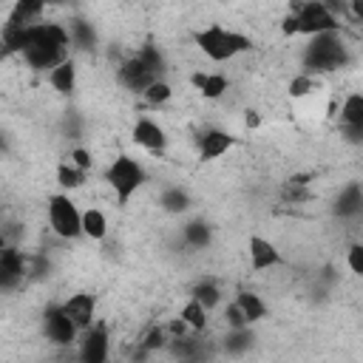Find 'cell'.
I'll use <instances>...</instances> for the list:
<instances>
[{"label":"cell","instance_id":"30bf717a","mask_svg":"<svg viewBox=\"0 0 363 363\" xmlns=\"http://www.w3.org/2000/svg\"><path fill=\"white\" fill-rule=\"evenodd\" d=\"M340 128H343V136L352 142V145H360L363 139V94H349L340 105Z\"/></svg>","mask_w":363,"mask_h":363},{"label":"cell","instance_id":"3957f363","mask_svg":"<svg viewBox=\"0 0 363 363\" xmlns=\"http://www.w3.org/2000/svg\"><path fill=\"white\" fill-rule=\"evenodd\" d=\"M193 43L199 45V51L213 60V62H227L244 51L252 48V40L241 31H233V28H224L221 23H210L204 28H199L193 34Z\"/></svg>","mask_w":363,"mask_h":363},{"label":"cell","instance_id":"4dcf8cb0","mask_svg":"<svg viewBox=\"0 0 363 363\" xmlns=\"http://www.w3.org/2000/svg\"><path fill=\"white\" fill-rule=\"evenodd\" d=\"M68 162H71V164H74L77 170H82V173H88V170L94 167V159H91V153H88L85 147H74V150H71V159H68Z\"/></svg>","mask_w":363,"mask_h":363},{"label":"cell","instance_id":"44dd1931","mask_svg":"<svg viewBox=\"0 0 363 363\" xmlns=\"http://www.w3.org/2000/svg\"><path fill=\"white\" fill-rule=\"evenodd\" d=\"M182 238H184L187 247L204 250V247H210V241H213V227H210L207 221H201V218H193V221H187V224L182 227Z\"/></svg>","mask_w":363,"mask_h":363},{"label":"cell","instance_id":"cb8c5ba5","mask_svg":"<svg viewBox=\"0 0 363 363\" xmlns=\"http://www.w3.org/2000/svg\"><path fill=\"white\" fill-rule=\"evenodd\" d=\"M190 298H193L196 303H201V306L210 312V309H216V306L221 303V289H218L216 281H199V284L193 286Z\"/></svg>","mask_w":363,"mask_h":363},{"label":"cell","instance_id":"7c38bea8","mask_svg":"<svg viewBox=\"0 0 363 363\" xmlns=\"http://www.w3.org/2000/svg\"><path fill=\"white\" fill-rule=\"evenodd\" d=\"M235 145V136L227 133V130H218V128H204L196 139V147H199V159L201 162H213L218 156H224L230 147Z\"/></svg>","mask_w":363,"mask_h":363},{"label":"cell","instance_id":"ffe728a7","mask_svg":"<svg viewBox=\"0 0 363 363\" xmlns=\"http://www.w3.org/2000/svg\"><path fill=\"white\" fill-rule=\"evenodd\" d=\"M79 227H82V235L91 238V241H102L108 235V218L99 207H88L82 210V218H79Z\"/></svg>","mask_w":363,"mask_h":363},{"label":"cell","instance_id":"484cf974","mask_svg":"<svg viewBox=\"0 0 363 363\" xmlns=\"http://www.w3.org/2000/svg\"><path fill=\"white\" fill-rule=\"evenodd\" d=\"M85 179H88V173L77 170L71 162H60V164H57V184H60L62 190H79V187L85 184Z\"/></svg>","mask_w":363,"mask_h":363},{"label":"cell","instance_id":"2e32d148","mask_svg":"<svg viewBox=\"0 0 363 363\" xmlns=\"http://www.w3.org/2000/svg\"><path fill=\"white\" fill-rule=\"evenodd\" d=\"M190 82H193V88H196L204 99H221V96L227 94V88H230V82H227L224 74H207V71L190 74Z\"/></svg>","mask_w":363,"mask_h":363},{"label":"cell","instance_id":"8992f818","mask_svg":"<svg viewBox=\"0 0 363 363\" xmlns=\"http://www.w3.org/2000/svg\"><path fill=\"white\" fill-rule=\"evenodd\" d=\"M79 218L82 213L77 210V204L71 201V196L65 193H54L48 199V227L60 235V238H79L82 235V227H79Z\"/></svg>","mask_w":363,"mask_h":363},{"label":"cell","instance_id":"f1b7e54d","mask_svg":"<svg viewBox=\"0 0 363 363\" xmlns=\"http://www.w3.org/2000/svg\"><path fill=\"white\" fill-rule=\"evenodd\" d=\"M318 88V82H315V77H306V74H298V77H292V82H289V96L292 99H303L306 94H312Z\"/></svg>","mask_w":363,"mask_h":363},{"label":"cell","instance_id":"e575fe53","mask_svg":"<svg viewBox=\"0 0 363 363\" xmlns=\"http://www.w3.org/2000/svg\"><path fill=\"white\" fill-rule=\"evenodd\" d=\"M244 125L252 128V130L261 128V113H258V111H247V113H244Z\"/></svg>","mask_w":363,"mask_h":363},{"label":"cell","instance_id":"ba28073f","mask_svg":"<svg viewBox=\"0 0 363 363\" xmlns=\"http://www.w3.org/2000/svg\"><path fill=\"white\" fill-rule=\"evenodd\" d=\"M108 354H111V337L105 323H94L91 329L79 332L77 363H108Z\"/></svg>","mask_w":363,"mask_h":363},{"label":"cell","instance_id":"52a82bcc","mask_svg":"<svg viewBox=\"0 0 363 363\" xmlns=\"http://www.w3.org/2000/svg\"><path fill=\"white\" fill-rule=\"evenodd\" d=\"M43 335H45L48 343H54V346H60V349L74 346L77 337H79V332H77L74 323L65 318V312H62L60 303L45 306V312H43Z\"/></svg>","mask_w":363,"mask_h":363},{"label":"cell","instance_id":"836d02e7","mask_svg":"<svg viewBox=\"0 0 363 363\" xmlns=\"http://www.w3.org/2000/svg\"><path fill=\"white\" fill-rule=\"evenodd\" d=\"M190 329H187V323L182 320V318H173L167 326H164V335H170V337H184Z\"/></svg>","mask_w":363,"mask_h":363},{"label":"cell","instance_id":"e0dca14e","mask_svg":"<svg viewBox=\"0 0 363 363\" xmlns=\"http://www.w3.org/2000/svg\"><path fill=\"white\" fill-rule=\"evenodd\" d=\"M48 85H51L57 94H62V96H71V94H74V88H77V65H74L71 57L62 60L57 68L48 71Z\"/></svg>","mask_w":363,"mask_h":363},{"label":"cell","instance_id":"9c48e42d","mask_svg":"<svg viewBox=\"0 0 363 363\" xmlns=\"http://www.w3.org/2000/svg\"><path fill=\"white\" fill-rule=\"evenodd\" d=\"M60 306H62L65 318L74 323L77 332H85V329H91L96 323V298L91 292H74Z\"/></svg>","mask_w":363,"mask_h":363},{"label":"cell","instance_id":"ac0fdd59","mask_svg":"<svg viewBox=\"0 0 363 363\" xmlns=\"http://www.w3.org/2000/svg\"><path fill=\"white\" fill-rule=\"evenodd\" d=\"M360 210H363V190H360L357 182H352V184H346V187L340 190V196L335 199V216H340V218H354V216H360Z\"/></svg>","mask_w":363,"mask_h":363},{"label":"cell","instance_id":"277c9868","mask_svg":"<svg viewBox=\"0 0 363 363\" xmlns=\"http://www.w3.org/2000/svg\"><path fill=\"white\" fill-rule=\"evenodd\" d=\"M105 182L113 190L119 207H125L130 201V196L147 182V173L142 167L139 159H133L130 153H119L108 167H105Z\"/></svg>","mask_w":363,"mask_h":363},{"label":"cell","instance_id":"603a6c76","mask_svg":"<svg viewBox=\"0 0 363 363\" xmlns=\"http://www.w3.org/2000/svg\"><path fill=\"white\" fill-rule=\"evenodd\" d=\"M252 343H255V335H252L250 326H244V329H230L227 337H224V352L233 354V357H241L244 352L252 349Z\"/></svg>","mask_w":363,"mask_h":363},{"label":"cell","instance_id":"d4e9b609","mask_svg":"<svg viewBox=\"0 0 363 363\" xmlns=\"http://www.w3.org/2000/svg\"><path fill=\"white\" fill-rule=\"evenodd\" d=\"M68 37H71V45H77V48H94L96 45V31L85 20H74L68 26Z\"/></svg>","mask_w":363,"mask_h":363},{"label":"cell","instance_id":"d6986e66","mask_svg":"<svg viewBox=\"0 0 363 363\" xmlns=\"http://www.w3.org/2000/svg\"><path fill=\"white\" fill-rule=\"evenodd\" d=\"M233 303L241 309V315L247 318V323H250V326L267 318V303L261 301V295H255V292H250V289H241V292L235 295V301H233Z\"/></svg>","mask_w":363,"mask_h":363},{"label":"cell","instance_id":"8fae6325","mask_svg":"<svg viewBox=\"0 0 363 363\" xmlns=\"http://www.w3.org/2000/svg\"><path fill=\"white\" fill-rule=\"evenodd\" d=\"M247 255H250V269L252 272H264V269H272V267H281L284 264L281 250L272 241H267L264 235H250Z\"/></svg>","mask_w":363,"mask_h":363},{"label":"cell","instance_id":"f546056e","mask_svg":"<svg viewBox=\"0 0 363 363\" xmlns=\"http://www.w3.org/2000/svg\"><path fill=\"white\" fill-rule=\"evenodd\" d=\"M142 96H145L150 105H164V102L173 96V88H170L164 79H159V82H153V85H150V88H147Z\"/></svg>","mask_w":363,"mask_h":363},{"label":"cell","instance_id":"5b68a950","mask_svg":"<svg viewBox=\"0 0 363 363\" xmlns=\"http://www.w3.org/2000/svg\"><path fill=\"white\" fill-rule=\"evenodd\" d=\"M289 14L295 17V34L315 37V34L340 31V20H337V14L332 11L329 3H320V0H312V3H292V6H289Z\"/></svg>","mask_w":363,"mask_h":363},{"label":"cell","instance_id":"4fadbf2b","mask_svg":"<svg viewBox=\"0 0 363 363\" xmlns=\"http://www.w3.org/2000/svg\"><path fill=\"white\" fill-rule=\"evenodd\" d=\"M133 142L142 145V147L150 150V153H164V147H167V133H164V128H162L159 122L142 116V119H136V125H133Z\"/></svg>","mask_w":363,"mask_h":363},{"label":"cell","instance_id":"8d00e7d4","mask_svg":"<svg viewBox=\"0 0 363 363\" xmlns=\"http://www.w3.org/2000/svg\"><path fill=\"white\" fill-rule=\"evenodd\" d=\"M0 147H3V139H0Z\"/></svg>","mask_w":363,"mask_h":363},{"label":"cell","instance_id":"d6a6232c","mask_svg":"<svg viewBox=\"0 0 363 363\" xmlns=\"http://www.w3.org/2000/svg\"><path fill=\"white\" fill-rule=\"evenodd\" d=\"M224 320H227V329H244V326H250V323H247V318L241 315V309H238L235 303H230V306H227Z\"/></svg>","mask_w":363,"mask_h":363},{"label":"cell","instance_id":"7a4b0ae2","mask_svg":"<svg viewBox=\"0 0 363 363\" xmlns=\"http://www.w3.org/2000/svg\"><path fill=\"white\" fill-rule=\"evenodd\" d=\"M164 74V57L159 51V45L153 43H145L133 57H128L122 65H119V85L128 88V91H136V94H145L153 82H159Z\"/></svg>","mask_w":363,"mask_h":363},{"label":"cell","instance_id":"83f0119b","mask_svg":"<svg viewBox=\"0 0 363 363\" xmlns=\"http://www.w3.org/2000/svg\"><path fill=\"white\" fill-rule=\"evenodd\" d=\"M167 335H164V326H150L147 332H145V337L139 340V349L145 352V354H150V352H159V349H164L167 346V340H164Z\"/></svg>","mask_w":363,"mask_h":363},{"label":"cell","instance_id":"1f68e13d","mask_svg":"<svg viewBox=\"0 0 363 363\" xmlns=\"http://www.w3.org/2000/svg\"><path fill=\"white\" fill-rule=\"evenodd\" d=\"M346 264L354 275H363V244H352L346 252Z\"/></svg>","mask_w":363,"mask_h":363},{"label":"cell","instance_id":"5bb4252c","mask_svg":"<svg viewBox=\"0 0 363 363\" xmlns=\"http://www.w3.org/2000/svg\"><path fill=\"white\" fill-rule=\"evenodd\" d=\"M26 275V258L17 247L0 250V289H14Z\"/></svg>","mask_w":363,"mask_h":363},{"label":"cell","instance_id":"4316f807","mask_svg":"<svg viewBox=\"0 0 363 363\" xmlns=\"http://www.w3.org/2000/svg\"><path fill=\"white\" fill-rule=\"evenodd\" d=\"M179 318L187 323L190 332H204V329H207V309H204L201 303H196L193 298L182 306V315H179Z\"/></svg>","mask_w":363,"mask_h":363},{"label":"cell","instance_id":"7402d4cb","mask_svg":"<svg viewBox=\"0 0 363 363\" xmlns=\"http://www.w3.org/2000/svg\"><path fill=\"white\" fill-rule=\"evenodd\" d=\"M190 193L184 190V187H179V184H173V187H164L162 193H159V207L164 210V213H184V210H190Z\"/></svg>","mask_w":363,"mask_h":363},{"label":"cell","instance_id":"9a60e30c","mask_svg":"<svg viewBox=\"0 0 363 363\" xmlns=\"http://www.w3.org/2000/svg\"><path fill=\"white\" fill-rule=\"evenodd\" d=\"M43 11H45L43 3H37V0H20V3L11 6V11H9L3 28H28V26L40 23Z\"/></svg>","mask_w":363,"mask_h":363},{"label":"cell","instance_id":"d590c367","mask_svg":"<svg viewBox=\"0 0 363 363\" xmlns=\"http://www.w3.org/2000/svg\"><path fill=\"white\" fill-rule=\"evenodd\" d=\"M6 247V233H3V224H0V250Z\"/></svg>","mask_w":363,"mask_h":363},{"label":"cell","instance_id":"6da1fadb","mask_svg":"<svg viewBox=\"0 0 363 363\" xmlns=\"http://www.w3.org/2000/svg\"><path fill=\"white\" fill-rule=\"evenodd\" d=\"M349 62V45L340 37V31H329V34H315L309 37L303 54H301V65L306 77L315 74H326V71H337Z\"/></svg>","mask_w":363,"mask_h":363}]
</instances>
